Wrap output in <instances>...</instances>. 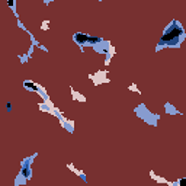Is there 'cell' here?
<instances>
[{
    "instance_id": "cell-1",
    "label": "cell",
    "mask_w": 186,
    "mask_h": 186,
    "mask_svg": "<svg viewBox=\"0 0 186 186\" xmlns=\"http://www.w3.org/2000/svg\"><path fill=\"white\" fill-rule=\"evenodd\" d=\"M180 34H182L180 28H178V26L175 28V26H173V28H172V29H170V31H169V32H167V34L163 37V41H164V42H166V41H170L172 38L178 37V35H180Z\"/></svg>"
},
{
    "instance_id": "cell-2",
    "label": "cell",
    "mask_w": 186,
    "mask_h": 186,
    "mask_svg": "<svg viewBox=\"0 0 186 186\" xmlns=\"http://www.w3.org/2000/svg\"><path fill=\"white\" fill-rule=\"evenodd\" d=\"M179 183H180V185H183V186H185V185H186V179H182V180H180Z\"/></svg>"
}]
</instances>
